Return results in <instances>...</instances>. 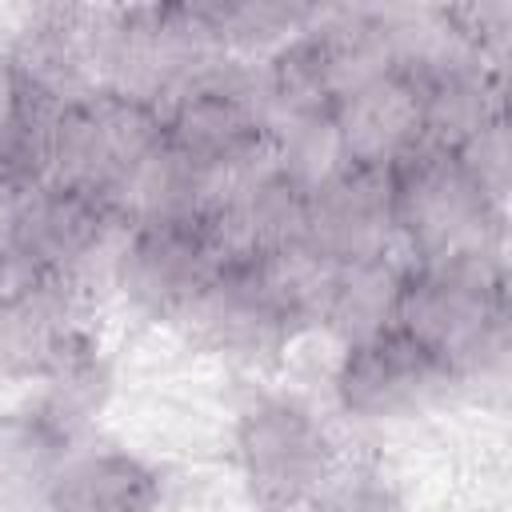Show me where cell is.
<instances>
[{
	"mask_svg": "<svg viewBox=\"0 0 512 512\" xmlns=\"http://www.w3.org/2000/svg\"><path fill=\"white\" fill-rule=\"evenodd\" d=\"M396 324L436 352L456 384L484 380L508 360V268L504 260L404 268Z\"/></svg>",
	"mask_w": 512,
	"mask_h": 512,
	"instance_id": "1",
	"label": "cell"
},
{
	"mask_svg": "<svg viewBox=\"0 0 512 512\" xmlns=\"http://www.w3.org/2000/svg\"><path fill=\"white\" fill-rule=\"evenodd\" d=\"M396 244L412 264L504 260L508 204H500L448 148H416L392 168Z\"/></svg>",
	"mask_w": 512,
	"mask_h": 512,
	"instance_id": "2",
	"label": "cell"
},
{
	"mask_svg": "<svg viewBox=\"0 0 512 512\" xmlns=\"http://www.w3.org/2000/svg\"><path fill=\"white\" fill-rule=\"evenodd\" d=\"M232 452L256 512H308L344 464L320 412L284 392H260L236 412Z\"/></svg>",
	"mask_w": 512,
	"mask_h": 512,
	"instance_id": "3",
	"label": "cell"
},
{
	"mask_svg": "<svg viewBox=\"0 0 512 512\" xmlns=\"http://www.w3.org/2000/svg\"><path fill=\"white\" fill-rule=\"evenodd\" d=\"M164 148L212 200L232 176L276 148L256 92V64H224L160 108ZM208 208V204H204Z\"/></svg>",
	"mask_w": 512,
	"mask_h": 512,
	"instance_id": "4",
	"label": "cell"
},
{
	"mask_svg": "<svg viewBox=\"0 0 512 512\" xmlns=\"http://www.w3.org/2000/svg\"><path fill=\"white\" fill-rule=\"evenodd\" d=\"M232 64L208 20V4L108 8L100 84L164 108L172 96Z\"/></svg>",
	"mask_w": 512,
	"mask_h": 512,
	"instance_id": "5",
	"label": "cell"
},
{
	"mask_svg": "<svg viewBox=\"0 0 512 512\" xmlns=\"http://www.w3.org/2000/svg\"><path fill=\"white\" fill-rule=\"evenodd\" d=\"M160 148V108L120 88L96 84L56 108L48 180L100 192L116 204Z\"/></svg>",
	"mask_w": 512,
	"mask_h": 512,
	"instance_id": "6",
	"label": "cell"
},
{
	"mask_svg": "<svg viewBox=\"0 0 512 512\" xmlns=\"http://www.w3.org/2000/svg\"><path fill=\"white\" fill-rule=\"evenodd\" d=\"M124 228L108 196L44 180L12 196L4 212V252L16 276H68L92 284L96 260L112 264Z\"/></svg>",
	"mask_w": 512,
	"mask_h": 512,
	"instance_id": "7",
	"label": "cell"
},
{
	"mask_svg": "<svg viewBox=\"0 0 512 512\" xmlns=\"http://www.w3.org/2000/svg\"><path fill=\"white\" fill-rule=\"evenodd\" d=\"M228 260L208 212L132 220L112 252L120 296L148 320L184 324L208 280Z\"/></svg>",
	"mask_w": 512,
	"mask_h": 512,
	"instance_id": "8",
	"label": "cell"
},
{
	"mask_svg": "<svg viewBox=\"0 0 512 512\" xmlns=\"http://www.w3.org/2000/svg\"><path fill=\"white\" fill-rule=\"evenodd\" d=\"M448 388H456L448 364L400 324L344 344L332 368L336 408L360 424L408 420L448 396Z\"/></svg>",
	"mask_w": 512,
	"mask_h": 512,
	"instance_id": "9",
	"label": "cell"
},
{
	"mask_svg": "<svg viewBox=\"0 0 512 512\" xmlns=\"http://www.w3.org/2000/svg\"><path fill=\"white\" fill-rule=\"evenodd\" d=\"M396 212H392V168H364L328 160L308 176L304 204V252L344 264L368 256H392Z\"/></svg>",
	"mask_w": 512,
	"mask_h": 512,
	"instance_id": "10",
	"label": "cell"
},
{
	"mask_svg": "<svg viewBox=\"0 0 512 512\" xmlns=\"http://www.w3.org/2000/svg\"><path fill=\"white\" fill-rule=\"evenodd\" d=\"M88 280L16 276L0 288V372L36 384L68 352L92 340Z\"/></svg>",
	"mask_w": 512,
	"mask_h": 512,
	"instance_id": "11",
	"label": "cell"
},
{
	"mask_svg": "<svg viewBox=\"0 0 512 512\" xmlns=\"http://www.w3.org/2000/svg\"><path fill=\"white\" fill-rule=\"evenodd\" d=\"M332 160L364 168H396L424 148V76L408 64H388L352 84L328 120Z\"/></svg>",
	"mask_w": 512,
	"mask_h": 512,
	"instance_id": "12",
	"label": "cell"
},
{
	"mask_svg": "<svg viewBox=\"0 0 512 512\" xmlns=\"http://www.w3.org/2000/svg\"><path fill=\"white\" fill-rule=\"evenodd\" d=\"M104 32H108V8L40 4L24 12L4 52L48 100L64 104L100 84Z\"/></svg>",
	"mask_w": 512,
	"mask_h": 512,
	"instance_id": "13",
	"label": "cell"
},
{
	"mask_svg": "<svg viewBox=\"0 0 512 512\" xmlns=\"http://www.w3.org/2000/svg\"><path fill=\"white\" fill-rule=\"evenodd\" d=\"M164 476L128 448H72L52 480L48 512H160Z\"/></svg>",
	"mask_w": 512,
	"mask_h": 512,
	"instance_id": "14",
	"label": "cell"
},
{
	"mask_svg": "<svg viewBox=\"0 0 512 512\" xmlns=\"http://www.w3.org/2000/svg\"><path fill=\"white\" fill-rule=\"evenodd\" d=\"M408 260L392 256H368V260H344L328 264L316 292V316L312 328H328L340 344L364 340L372 332H384L396 324L400 288H404Z\"/></svg>",
	"mask_w": 512,
	"mask_h": 512,
	"instance_id": "15",
	"label": "cell"
},
{
	"mask_svg": "<svg viewBox=\"0 0 512 512\" xmlns=\"http://www.w3.org/2000/svg\"><path fill=\"white\" fill-rule=\"evenodd\" d=\"M76 432L36 404L0 412V512H48L52 480L76 448Z\"/></svg>",
	"mask_w": 512,
	"mask_h": 512,
	"instance_id": "16",
	"label": "cell"
},
{
	"mask_svg": "<svg viewBox=\"0 0 512 512\" xmlns=\"http://www.w3.org/2000/svg\"><path fill=\"white\" fill-rule=\"evenodd\" d=\"M56 100H48L0 48V176L12 192L48 180Z\"/></svg>",
	"mask_w": 512,
	"mask_h": 512,
	"instance_id": "17",
	"label": "cell"
},
{
	"mask_svg": "<svg viewBox=\"0 0 512 512\" xmlns=\"http://www.w3.org/2000/svg\"><path fill=\"white\" fill-rule=\"evenodd\" d=\"M316 4L296 0H208L216 44L232 64H260L300 28H308Z\"/></svg>",
	"mask_w": 512,
	"mask_h": 512,
	"instance_id": "18",
	"label": "cell"
},
{
	"mask_svg": "<svg viewBox=\"0 0 512 512\" xmlns=\"http://www.w3.org/2000/svg\"><path fill=\"white\" fill-rule=\"evenodd\" d=\"M448 20H452V32L472 60L504 72L508 48H512V4L508 0L448 4Z\"/></svg>",
	"mask_w": 512,
	"mask_h": 512,
	"instance_id": "19",
	"label": "cell"
},
{
	"mask_svg": "<svg viewBox=\"0 0 512 512\" xmlns=\"http://www.w3.org/2000/svg\"><path fill=\"white\" fill-rule=\"evenodd\" d=\"M308 512H404V500L376 464H340Z\"/></svg>",
	"mask_w": 512,
	"mask_h": 512,
	"instance_id": "20",
	"label": "cell"
},
{
	"mask_svg": "<svg viewBox=\"0 0 512 512\" xmlns=\"http://www.w3.org/2000/svg\"><path fill=\"white\" fill-rule=\"evenodd\" d=\"M460 156V164L500 200L508 204V188H512V148H508V116L492 120L488 128H480L472 140H464L460 148H452Z\"/></svg>",
	"mask_w": 512,
	"mask_h": 512,
	"instance_id": "21",
	"label": "cell"
}]
</instances>
